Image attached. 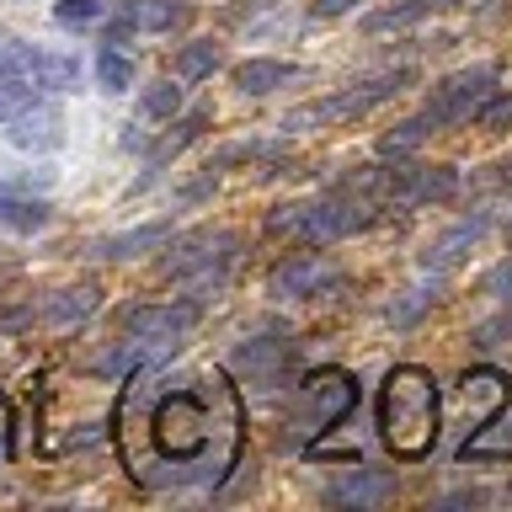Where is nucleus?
Here are the masks:
<instances>
[{
    "instance_id": "obj_12",
    "label": "nucleus",
    "mask_w": 512,
    "mask_h": 512,
    "mask_svg": "<svg viewBox=\"0 0 512 512\" xmlns=\"http://www.w3.org/2000/svg\"><path fill=\"white\" fill-rule=\"evenodd\" d=\"M230 363H235L240 379L262 384V390H278L283 374L294 368V342H283V331L272 336V342H240Z\"/></svg>"
},
{
    "instance_id": "obj_29",
    "label": "nucleus",
    "mask_w": 512,
    "mask_h": 512,
    "mask_svg": "<svg viewBox=\"0 0 512 512\" xmlns=\"http://www.w3.org/2000/svg\"><path fill=\"white\" fill-rule=\"evenodd\" d=\"M144 358H150V342H139V336H134V342H123V347L107 352V358H102V374H107V379H134L139 368H144Z\"/></svg>"
},
{
    "instance_id": "obj_11",
    "label": "nucleus",
    "mask_w": 512,
    "mask_h": 512,
    "mask_svg": "<svg viewBox=\"0 0 512 512\" xmlns=\"http://www.w3.org/2000/svg\"><path fill=\"white\" fill-rule=\"evenodd\" d=\"M123 326H128V336H139V342H150V347H176L192 326H198V299L139 304V310L123 315Z\"/></svg>"
},
{
    "instance_id": "obj_35",
    "label": "nucleus",
    "mask_w": 512,
    "mask_h": 512,
    "mask_svg": "<svg viewBox=\"0 0 512 512\" xmlns=\"http://www.w3.org/2000/svg\"><path fill=\"white\" fill-rule=\"evenodd\" d=\"M358 0H315V16H347Z\"/></svg>"
},
{
    "instance_id": "obj_5",
    "label": "nucleus",
    "mask_w": 512,
    "mask_h": 512,
    "mask_svg": "<svg viewBox=\"0 0 512 512\" xmlns=\"http://www.w3.org/2000/svg\"><path fill=\"white\" fill-rule=\"evenodd\" d=\"M416 80L411 64H400V70H379V75H363V80H352V86L342 91H331V96H320V102L310 107H299V112H288L283 128L288 134H299V128H326V123H358L368 118L379 102H390L395 91H406Z\"/></svg>"
},
{
    "instance_id": "obj_17",
    "label": "nucleus",
    "mask_w": 512,
    "mask_h": 512,
    "mask_svg": "<svg viewBox=\"0 0 512 512\" xmlns=\"http://www.w3.org/2000/svg\"><path fill=\"white\" fill-rule=\"evenodd\" d=\"M171 235H176L171 219H155V224H139V230H123V235H102L91 251L102 256V262H128V256H150V251H160Z\"/></svg>"
},
{
    "instance_id": "obj_31",
    "label": "nucleus",
    "mask_w": 512,
    "mask_h": 512,
    "mask_svg": "<svg viewBox=\"0 0 512 512\" xmlns=\"http://www.w3.org/2000/svg\"><path fill=\"white\" fill-rule=\"evenodd\" d=\"M507 342H512V304H507V310H496L491 320H480V326L470 331V347H480V352H496Z\"/></svg>"
},
{
    "instance_id": "obj_7",
    "label": "nucleus",
    "mask_w": 512,
    "mask_h": 512,
    "mask_svg": "<svg viewBox=\"0 0 512 512\" xmlns=\"http://www.w3.org/2000/svg\"><path fill=\"white\" fill-rule=\"evenodd\" d=\"M0 123H6V139L16 150H54L64 139V118H59V107L48 102V91L16 86V80L0 86Z\"/></svg>"
},
{
    "instance_id": "obj_20",
    "label": "nucleus",
    "mask_w": 512,
    "mask_h": 512,
    "mask_svg": "<svg viewBox=\"0 0 512 512\" xmlns=\"http://www.w3.org/2000/svg\"><path fill=\"white\" fill-rule=\"evenodd\" d=\"M123 16L134 32H171V27H182L192 11L182 0H123Z\"/></svg>"
},
{
    "instance_id": "obj_1",
    "label": "nucleus",
    "mask_w": 512,
    "mask_h": 512,
    "mask_svg": "<svg viewBox=\"0 0 512 512\" xmlns=\"http://www.w3.org/2000/svg\"><path fill=\"white\" fill-rule=\"evenodd\" d=\"M123 464L150 491L219 486L240 464L246 406L224 374H155L118 411Z\"/></svg>"
},
{
    "instance_id": "obj_34",
    "label": "nucleus",
    "mask_w": 512,
    "mask_h": 512,
    "mask_svg": "<svg viewBox=\"0 0 512 512\" xmlns=\"http://www.w3.org/2000/svg\"><path fill=\"white\" fill-rule=\"evenodd\" d=\"M11 459V406H6V395H0V464Z\"/></svg>"
},
{
    "instance_id": "obj_26",
    "label": "nucleus",
    "mask_w": 512,
    "mask_h": 512,
    "mask_svg": "<svg viewBox=\"0 0 512 512\" xmlns=\"http://www.w3.org/2000/svg\"><path fill=\"white\" fill-rule=\"evenodd\" d=\"M96 86L102 91H128L134 86V59H128L118 43H107L102 54H96Z\"/></svg>"
},
{
    "instance_id": "obj_19",
    "label": "nucleus",
    "mask_w": 512,
    "mask_h": 512,
    "mask_svg": "<svg viewBox=\"0 0 512 512\" xmlns=\"http://www.w3.org/2000/svg\"><path fill=\"white\" fill-rule=\"evenodd\" d=\"M48 219H54V208H48L43 198H32V192H22V187H0V224H6V230L38 235Z\"/></svg>"
},
{
    "instance_id": "obj_32",
    "label": "nucleus",
    "mask_w": 512,
    "mask_h": 512,
    "mask_svg": "<svg viewBox=\"0 0 512 512\" xmlns=\"http://www.w3.org/2000/svg\"><path fill=\"white\" fill-rule=\"evenodd\" d=\"M475 123L486 128V134H502V128H512V91H502V96H486V102L475 107Z\"/></svg>"
},
{
    "instance_id": "obj_8",
    "label": "nucleus",
    "mask_w": 512,
    "mask_h": 512,
    "mask_svg": "<svg viewBox=\"0 0 512 512\" xmlns=\"http://www.w3.org/2000/svg\"><path fill=\"white\" fill-rule=\"evenodd\" d=\"M491 91H496V64H470V70L448 75L443 86H432V91H427V102H422V123L432 128V134L470 123V118H475V107L486 102Z\"/></svg>"
},
{
    "instance_id": "obj_3",
    "label": "nucleus",
    "mask_w": 512,
    "mask_h": 512,
    "mask_svg": "<svg viewBox=\"0 0 512 512\" xmlns=\"http://www.w3.org/2000/svg\"><path fill=\"white\" fill-rule=\"evenodd\" d=\"M368 224H379V203L363 198L352 187H336L315 203H294V208H278L267 219L272 235H299L310 246H326V240H347V235H363Z\"/></svg>"
},
{
    "instance_id": "obj_16",
    "label": "nucleus",
    "mask_w": 512,
    "mask_h": 512,
    "mask_svg": "<svg viewBox=\"0 0 512 512\" xmlns=\"http://www.w3.org/2000/svg\"><path fill=\"white\" fill-rule=\"evenodd\" d=\"M438 294H443V272H422L416 283H406L400 294L384 299V310H379V315H384V326H400V331L416 326V320H422L432 304H438Z\"/></svg>"
},
{
    "instance_id": "obj_30",
    "label": "nucleus",
    "mask_w": 512,
    "mask_h": 512,
    "mask_svg": "<svg viewBox=\"0 0 512 512\" xmlns=\"http://www.w3.org/2000/svg\"><path fill=\"white\" fill-rule=\"evenodd\" d=\"M107 16V0H54V22L59 27H96Z\"/></svg>"
},
{
    "instance_id": "obj_22",
    "label": "nucleus",
    "mask_w": 512,
    "mask_h": 512,
    "mask_svg": "<svg viewBox=\"0 0 512 512\" xmlns=\"http://www.w3.org/2000/svg\"><path fill=\"white\" fill-rule=\"evenodd\" d=\"M438 6L432 0H390V6H379V11H368L363 16V32L374 38V32H400V27H411V22H422V16H432Z\"/></svg>"
},
{
    "instance_id": "obj_21",
    "label": "nucleus",
    "mask_w": 512,
    "mask_h": 512,
    "mask_svg": "<svg viewBox=\"0 0 512 512\" xmlns=\"http://www.w3.org/2000/svg\"><path fill=\"white\" fill-rule=\"evenodd\" d=\"M96 304H102V288L96 283H70V288H59V294L43 304V315L54 320V326H70V320H86Z\"/></svg>"
},
{
    "instance_id": "obj_27",
    "label": "nucleus",
    "mask_w": 512,
    "mask_h": 512,
    "mask_svg": "<svg viewBox=\"0 0 512 512\" xmlns=\"http://www.w3.org/2000/svg\"><path fill=\"white\" fill-rule=\"evenodd\" d=\"M139 107H144V118H176L182 112V80H155V86H144V96H139Z\"/></svg>"
},
{
    "instance_id": "obj_10",
    "label": "nucleus",
    "mask_w": 512,
    "mask_h": 512,
    "mask_svg": "<svg viewBox=\"0 0 512 512\" xmlns=\"http://www.w3.org/2000/svg\"><path fill=\"white\" fill-rule=\"evenodd\" d=\"M459 192V171L454 166H400L390 171V198L384 208H422V203H448Z\"/></svg>"
},
{
    "instance_id": "obj_18",
    "label": "nucleus",
    "mask_w": 512,
    "mask_h": 512,
    "mask_svg": "<svg viewBox=\"0 0 512 512\" xmlns=\"http://www.w3.org/2000/svg\"><path fill=\"white\" fill-rule=\"evenodd\" d=\"M299 70L288 59H246V64H235V91L240 96H272V91H283V86H294Z\"/></svg>"
},
{
    "instance_id": "obj_37",
    "label": "nucleus",
    "mask_w": 512,
    "mask_h": 512,
    "mask_svg": "<svg viewBox=\"0 0 512 512\" xmlns=\"http://www.w3.org/2000/svg\"><path fill=\"white\" fill-rule=\"evenodd\" d=\"M432 6H438V11H443V6H470V0H432Z\"/></svg>"
},
{
    "instance_id": "obj_24",
    "label": "nucleus",
    "mask_w": 512,
    "mask_h": 512,
    "mask_svg": "<svg viewBox=\"0 0 512 512\" xmlns=\"http://www.w3.org/2000/svg\"><path fill=\"white\" fill-rule=\"evenodd\" d=\"M278 155H283V139H240V144L214 150L208 171H230V166H240V160H278Z\"/></svg>"
},
{
    "instance_id": "obj_4",
    "label": "nucleus",
    "mask_w": 512,
    "mask_h": 512,
    "mask_svg": "<svg viewBox=\"0 0 512 512\" xmlns=\"http://www.w3.org/2000/svg\"><path fill=\"white\" fill-rule=\"evenodd\" d=\"M352 406H358V379L347 368H315V374H304L294 400H288V416H283L288 443L310 448L320 432L342 427L352 416Z\"/></svg>"
},
{
    "instance_id": "obj_14",
    "label": "nucleus",
    "mask_w": 512,
    "mask_h": 512,
    "mask_svg": "<svg viewBox=\"0 0 512 512\" xmlns=\"http://www.w3.org/2000/svg\"><path fill=\"white\" fill-rule=\"evenodd\" d=\"M459 395H464V422L475 427H486L496 411H507V400H512V384L502 368H470V374L459 379Z\"/></svg>"
},
{
    "instance_id": "obj_28",
    "label": "nucleus",
    "mask_w": 512,
    "mask_h": 512,
    "mask_svg": "<svg viewBox=\"0 0 512 512\" xmlns=\"http://www.w3.org/2000/svg\"><path fill=\"white\" fill-rule=\"evenodd\" d=\"M427 134H432V128L422 123V112H416V118H406V123H395L390 134L379 139V160H400V155H411Z\"/></svg>"
},
{
    "instance_id": "obj_33",
    "label": "nucleus",
    "mask_w": 512,
    "mask_h": 512,
    "mask_svg": "<svg viewBox=\"0 0 512 512\" xmlns=\"http://www.w3.org/2000/svg\"><path fill=\"white\" fill-rule=\"evenodd\" d=\"M486 294H507L512 299V256L502 267H491V278H486Z\"/></svg>"
},
{
    "instance_id": "obj_25",
    "label": "nucleus",
    "mask_w": 512,
    "mask_h": 512,
    "mask_svg": "<svg viewBox=\"0 0 512 512\" xmlns=\"http://www.w3.org/2000/svg\"><path fill=\"white\" fill-rule=\"evenodd\" d=\"M214 70H219V43L214 38H198V43H187L182 54H176V80H182V86L187 80H208Z\"/></svg>"
},
{
    "instance_id": "obj_6",
    "label": "nucleus",
    "mask_w": 512,
    "mask_h": 512,
    "mask_svg": "<svg viewBox=\"0 0 512 512\" xmlns=\"http://www.w3.org/2000/svg\"><path fill=\"white\" fill-rule=\"evenodd\" d=\"M240 256V235L230 230H192V235H171L166 256H160V272L166 278H192V299H203L208 288L224 283V272L235 267Z\"/></svg>"
},
{
    "instance_id": "obj_13",
    "label": "nucleus",
    "mask_w": 512,
    "mask_h": 512,
    "mask_svg": "<svg viewBox=\"0 0 512 512\" xmlns=\"http://www.w3.org/2000/svg\"><path fill=\"white\" fill-rule=\"evenodd\" d=\"M486 224H491L486 208H480L475 219H459L454 230H443L438 240H432V246H422V256H416V267H422V272H443V278H448V272H454V267L464 262V256H470V251L480 246Z\"/></svg>"
},
{
    "instance_id": "obj_2",
    "label": "nucleus",
    "mask_w": 512,
    "mask_h": 512,
    "mask_svg": "<svg viewBox=\"0 0 512 512\" xmlns=\"http://www.w3.org/2000/svg\"><path fill=\"white\" fill-rule=\"evenodd\" d=\"M443 427V395L438 379L416 363H400L379 384V443L390 448L400 464H416L438 448Z\"/></svg>"
},
{
    "instance_id": "obj_23",
    "label": "nucleus",
    "mask_w": 512,
    "mask_h": 512,
    "mask_svg": "<svg viewBox=\"0 0 512 512\" xmlns=\"http://www.w3.org/2000/svg\"><path fill=\"white\" fill-rule=\"evenodd\" d=\"M208 118H214V112H208V107H192V112H187V118H176V123H171V128H176V134H166V139H160V144H155V150H150V171H160V166H166V160H171V155H182V150H187V144H192V139H198V134H203V128H208Z\"/></svg>"
},
{
    "instance_id": "obj_36",
    "label": "nucleus",
    "mask_w": 512,
    "mask_h": 512,
    "mask_svg": "<svg viewBox=\"0 0 512 512\" xmlns=\"http://www.w3.org/2000/svg\"><path fill=\"white\" fill-rule=\"evenodd\" d=\"M491 187H512V155H507V160H496V166H491Z\"/></svg>"
},
{
    "instance_id": "obj_15",
    "label": "nucleus",
    "mask_w": 512,
    "mask_h": 512,
    "mask_svg": "<svg viewBox=\"0 0 512 512\" xmlns=\"http://www.w3.org/2000/svg\"><path fill=\"white\" fill-rule=\"evenodd\" d=\"M390 496H395V480L384 470H347L342 480H331V486L320 491V502L342 507V512H363V507H384Z\"/></svg>"
},
{
    "instance_id": "obj_9",
    "label": "nucleus",
    "mask_w": 512,
    "mask_h": 512,
    "mask_svg": "<svg viewBox=\"0 0 512 512\" xmlns=\"http://www.w3.org/2000/svg\"><path fill=\"white\" fill-rule=\"evenodd\" d=\"M336 283H342V278H336V267L326 262V256L294 251V256H283V262L272 267L267 294L272 299H320V294H331Z\"/></svg>"
}]
</instances>
